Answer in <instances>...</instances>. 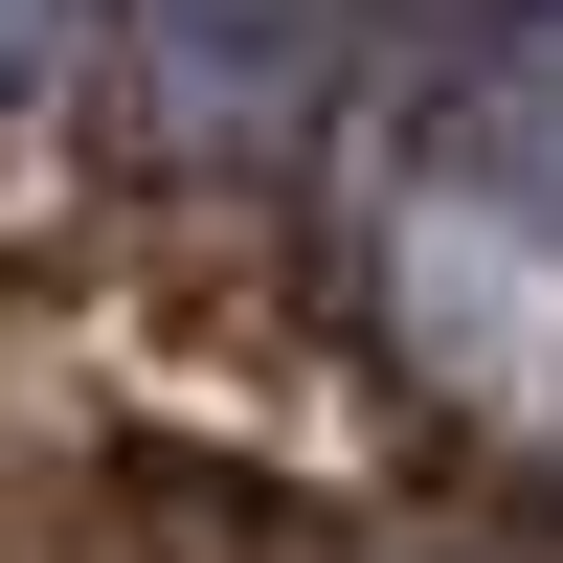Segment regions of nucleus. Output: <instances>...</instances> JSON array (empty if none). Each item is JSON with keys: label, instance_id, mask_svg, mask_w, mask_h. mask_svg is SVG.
Here are the masks:
<instances>
[{"label": "nucleus", "instance_id": "nucleus-1", "mask_svg": "<svg viewBox=\"0 0 563 563\" xmlns=\"http://www.w3.org/2000/svg\"><path fill=\"white\" fill-rule=\"evenodd\" d=\"M339 23L361 0H113L90 90H113L135 158H271V135H316V90H339Z\"/></svg>", "mask_w": 563, "mask_h": 563}, {"label": "nucleus", "instance_id": "nucleus-2", "mask_svg": "<svg viewBox=\"0 0 563 563\" xmlns=\"http://www.w3.org/2000/svg\"><path fill=\"white\" fill-rule=\"evenodd\" d=\"M90 45H113V0H0V135H45L90 90Z\"/></svg>", "mask_w": 563, "mask_h": 563}]
</instances>
